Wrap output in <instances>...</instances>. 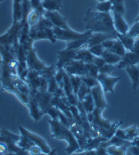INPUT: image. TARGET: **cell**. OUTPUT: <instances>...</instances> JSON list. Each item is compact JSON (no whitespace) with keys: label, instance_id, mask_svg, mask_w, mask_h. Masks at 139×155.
Listing matches in <instances>:
<instances>
[{"label":"cell","instance_id":"1","mask_svg":"<svg viewBox=\"0 0 139 155\" xmlns=\"http://www.w3.org/2000/svg\"><path fill=\"white\" fill-rule=\"evenodd\" d=\"M0 83L3 91L14 94V82L19 77L18 73V60L16 48L14 46L0 45Z\"/></svg>","mask_w":139,"mask_h":155},{"label":"cell","instance_id":"2","mask_svg":"<svg viewBox=\"0 0 139 155\" xmlns=\"http://www.w3.org/2000/svg\"><path fill=\"white\" fill-rule=\"evenodd\" d=\"M86 30L93 33H118L113 23V18L109 12L94 11L92 8L87 9L83 18Z\"/></svg>","mask_w":139,"mask_h":155},{"label":"cell","instance_id":"3","mask_svg":"<svg viewBox=\"0 0 139 155\" xmlns=\"http://www.w3.org/2000/svg\"><path fill=\"white\" fill-rule=\"evenodd\" d=\"M49 124L51 128V137L56 139L65 140L68 143V147L65 149V151L68 154L78 153L80 151V146L78 141L73 132L66 125L61 124L60 120H49Z\"/></svg>","mask_w":139,"mask_h":155},{"label":"cell","instance_id":"4","mask_svg":"<svg viewBox=\"0 0 139 155\" xmlns=\"http://www.w3.org/2000/svg\"><path fill=\"white\" fill-rule=\"evenodd\" d=\"M102 110L95 108L93 110L94 118L91 122L92 127L97 131L99 135L105 137L107 139H109L111 137H113L116 130L120 127L122 124V121L111 123L109 120L104 119L102 117Z\"/></svg>","mask_w":139,"mask_h":155},{"label":"cell","instance_id":"5","mask_svg":"<svg viewBox=\"0 0 139 155\" xmlns=\"http://www.w3.org/2000/svg\"><path fill=\"white\" fill-rule=\"evenodd\" d=\"M53 24L44 16H42L39 21L30 27L29 35L34 40H41V39H47L52 43H56V39L54 32H53Z\"/></svg>","mask_w":139,"mask_h":155},{"label":"cell","instance_id":"6","mask_svg":"<svg viewBox=\"0 0 139 155\" xmlns=\"http://www.w3.org/2000/svg\"><path fill=\"white\" fill-rule=\"evenodd\" d=\"M21 30V21L12 22L9 29L2 35H0V45L12 46L14 42L19 41V33Z\"/></svg>","mask_w":139,"mask_h":155},{"label":"cell","instance_id":"7","mask_svg":"<svg viewBox=\"0 0 139 155\" xmlns=\"http://www.w3.org/2000/svg\"><path fill=\"white\" fill-rule=\"evenodd\" d=\"M26 52V62H27V67L29 70H34V71L40 72L41 70H43L47 65L42 61L38 57L37 54L33 47L30 46L29 48H25Z\"/></svg>","mask_w":139,"mask_h":155},{"label":"cell","instance_id":"8","mask_svg":"<svg viewBox=\"0 0 139 155\" xmlns=\"http://www.w3.org/2000/svg\"><path fill=\"white\" fill-rule=\"evenodd\" d=\"M19 130L21 132V135H23V136L27 137L28 138H30L36 146H38L42 150L43 153H45V154H49L50 153L51 150H50L48 144L47 143V141L42 137L38 136L37 134L30 132L29 130L25 129L23 126H19Z\"/></svg>","mask_w":139,"mask_h":155},{"label":"cell","instance_id":"9","mask_svg":"<svg viewBox=\"0 0 139 155\" xmlns=\"http://www.w3.org/2000/svg\"><path fill=\"white\" fill-rule=\"evenodd\" d=\"M63 69L68 74H73V75H86L87 74V69H86V63L82 62V61L78 60H72L69 62H67Z\"/></svg>","mask_w":139,"mask_h":155},{"label":"cell","instance_id":"10","mask_svg":"<svg viewBox=\"0 0 139 155\" xmlns=\"http://www.w3.org/2000/svg\"><path fill=\"white\" fill-rule=\"evenodd\" d=\"M99 84L101 86L104 93H114V87L115 84L121 80V77H114L110 76L109 74H99L96 77Z\"/></svg>","mask_w":139,"mask_h":155},{"label":"cell","instance_id":"11","mask_svg":"<svg viewBox=\"0 0 139 155\" xmlns=\"http://www.w3.org/2000/svg\"><path fill=\"white\" fill-rule=\"evenodd\" d=\"M53 32H54L56 39L66 41V42L76 40L85 35V33H78L72 29L66 30V29H62V28H59V27H53Z\"/></svg>","mask_w":139,"mask_h":155},{"label":"cell","instance_id":"12","mask_svg":"<svg viewBox=\"0 0 139 155\" xmlns=\"http://www.w3.org/2000/svg\"><path fill=\"white\" fill-rule=\"evenodd\" d=\"M44 17H46L53 24L54 27H59V28H62V29H66V30L71 29L68 25L67 18L62 16L59 11L45 10Z\"/></svg>","mask_w":139,"mask_h":155},{"label":"cell","instance_id":"13","mask_svg":"<svg viewBox=\"0 0 139 155\" xmlns=\"http://www.w3.org/2000/svg\"><path fill=\"white\" fill-rule=\"evenodd\" d=\"M37 91H30L29 93V104H28V109L30 110V114L34 121H39L44 114L40 110L38 101L36 97Z\"/></svg>","mask_w":139,"mask_h":155},{"label":"cell","instance_id":"14","mask_svg":"<svg viewBox=\"0 0 139 155\" xmlns=\"http://www.w3.org/2000/svg\"><path fill=\"white\" fill-rule=\"evenodd\" d=\"M91 95L93 97V100L95 102V106L97 109H100V110H105L108 107L106 100H105V97H104V92L103 89L101 87V86L99 84L95 86L94 87L91 88Z\"/></svg>","mask_w":139,"mask_h":155},{"label":"cell","instance_id":"15","mask_svg":"<svg viewBox=\"0 0 139 155\" xmlns=\"http://www.w3.org/2000/svg\"><path fill=\"white\" fill-rule=\"evenodd\" d=\"M78 49H71V48H65L63 50H58V62L56 64V68L57 70H60L63 68V66L69 62L70 61L74 60L76 53Z\"/></svg>","mask_w":139,"mask_h":155},{"label":"cell","instance_id":"16","mask_svg":"<svg viewBox=\"0 0 139 155\" xmlns=\"http://www.w3.org/2000/svg\"><path fill=\"white\" fill-rule=\"evenodd\" d=\"M118 34L119 33H92L86 44V48H89L93 46L102 44L109 38H118Z\"/></svg>","mask_w":139,"mask_h":155},{"label":"cell","instance_id":"17","mask_svg":"<svg viewBox=\"0 0 139 155\" xmlns=\"http://www.w3.org/2000/svg\"><path fill=\"white\" fill-rule=\"evenodd\" d=\"M139 62V55L134 53L132 51H126L121 57V60L119 63L116 64V68L118 69H125L128 66L136 65Z\"/></svg>","mask_w":139,"mask_h":155},{"label":"cell","instance_id":"18","mask_svg":"<svg viewBox=\"0 0 139 155\" xmlns=\"http://www.w3.org/2000/svg\"><path fill=\"white\" fill-rule=\"evenodd\" d=\"M52 97H53V95L48 93L47 91H46V92L37 91L36 92V97H37L40 110H42V112H43L44 114H47L48 109L52 106V104H51Z\"/></svg>","mask_w":139,"mask_h":155},{"label":"cell","instance_id":"19","mask_svg":"<svg viewBox=\"0 0 139 155\" xmlns=\"http://www.w3.org/2000/svg\"><path fill=\"white\" fill-rule=\"evenodd\" d=\"M92 31L90 30H86L85 32V35H83L82 37L73 40V41H69L67 42V48H71V49H79L82 48H86V44L89 40V37L92 35Z\"/></svg>","mask_w":139,"mask_h":155},{"label":"cell","instance_id":"20","mask_svg":"<svg viewBox=\"0 0 139 155\" xmlns=\"http://www.w3.org/2000/svg\"><path fill=\"white\" fill-rule=\"evenodd\" d=\"M112 13H113L112 18H113V23H114L115 30L121 35L127 34L130 29V27L127 24V22L124 21L123 16L121 15V14L115 13V12H112Z\"/></svg>","mask_w":139,"mask_h":155},{"label":"cell","instance_id":"21","mask_svg":"<svg viewBox=\"0 0 139 155\" xmlns=\"http://www.w3.org/2000/svg\"><path fill=\"white\" fill-rule=\"evenodd\" d=\"M94 58H95V56L90 52L89 48H79L77 50V53H76L74 60L82 61L85 63H93Z\"/></svg>","mask_w":139,"mask_h":155},{"label":"cell","instance_id":"22","mask_svg":"<svg viewBox=\"0 0 139 155\" xmlns=\"http://www.w3.org/2000/svg\"><path fill=\"white\" fill-rule=\"evenodd\" d=\"M125 71H126V73L128 74V75L132 80L133 89L136 90L139 87V69L137 65L128 66L125 68Z\"/></svg>","mask_w":139,"mask_h":155},{"label":"cell","instance_id":"23","mask_svg":"<svg viewBox=\"0 0 139 155\" xmlns=\"http://www.w3.org/2000/svg\"><path fill=\"white\" fill-rule=\"evenodd\" d=\"M41 2L47 11H60L62 8V0H41Z\"/></svg>","mask_w":139,"mask_h":155},{"label":"cell","instance_id":"24","mask_svg":"<svg viewBox=\"0 0 139 155\" xmlns=\"http://www.w3.org/2000/svg\"><path fill=\"white\" fill-rule=\"evenodd\" d=\"M101 57L105 60L106 63H108V64H112V65H115L117 63H119L121 60V57L113 52H111L108 49H105L101 55Z\"/></svg>","mask_w":139,"mask_h":155},{"label":"cell","instance_id":"25","mask_svg":"<svg viewBox=\"0 0 139 155\" xmlns=\"http://www.w3.org/2000/svg\"><path fill=\"white\" fill-rule=\"evenodd\" d=\"M13 2V21H21L22 18V0H12Z\"/></svg>","mask_w":139,"mask_h":155},{"label":"cell","instance_id":"26","mask_svg":"<svg viewBox=\"0 0 139 155\" xmlns=\"http://www.w3.org/2000/svg\"><path fill=\"white\" fill-rule=\"evenodd\" d=\"M108 144L109 145H114L117 147H122V148H128L132 146V141L131 140H126V139H122L120 137H117L116 136L111 137L109 139H108Z\"/></svg>","mask_w":139,"mask_h":155},{"label":"cell","instance_id":"27","mask_svg":"<svg viewBox=\"0 0 139 155\" xmlns=\"http://www.w3.org/2000/svg\"><path fill=\"white\" fill-rule=\"evenodd\" d=\"M118 38L120 39V41L122 43V45L124 46V48L128 49V50H131L132 48L134 47V38L128 35L127 34L125 35H121V34H118Z\"/></svg>","mask_w":139,"mask_h":155},{"label":"cell","instance_id":"28","mask_svg":"<svg viewBox=\"0 0 139 155\" xmlns=\"http://www.w3.org/2000/svg\"><path fill=\"white\" fill-rule=\"evenodd\" d=\"M81 102H82V107L85 108V110H86V111L87 112V114H88V112H92L95 108V102H94V100H93V97H92L91 93L87 94L86 96V97L83 98V101H82Z\"/></svg>","mask_w":139,"mask_h":155},{"label":"cell","instance_id":"29","mask_svg":"<svg viewBox=\"0 0 139 155\" xmlns=\"http://www.w3.org/2000/svg\"><path fill=\"white\" fill-rule=\"evenodd\" d=\"M111 52H113L119 56H121V57H122V56L125 54V52H126V48H124V46L122 45V43L120 41L119 38H116L115 39V42H114V44L113 46L111 47L110 49H108Z\"/></svg>","mask_w":139,"mask_h":155},{"label":"cell","instance_id":"30","mask_svg":"<svg viewBox=\"0 0 139 155\" xmlns=\"http://www.w3.org/2000/svg\"><path fill=\"white\" fill-rule=\"evenodd\" d=\"M56 73H57V68H56V65L46 66L43 70H41V71L39 72L40 75L42 77L46 78L47 80L50 79L51 77H54Z\"/></svg>","mask_w":139,"mask_h":155},{"label":"cell","instance_id":"31","mask_svg":"<svg viewBox=\"0 0 139 155\" xmlns=\"http://www.w3.org/2000/svg\"><path fill=\"white\" fill-rule=\"evenodd\" d=\"M111 2V5H112V8H111V11L121 14V15H124L125 12V8H124V3L123 0H109Z\"/></svg>","mask_w":139,"mask_h":155},{"label":"cell","instance_id":"32","mask_svg":"<svg viewBox=\"0 0 139 155\" xmlns=\"http://www.w3.org/2000/svg\"><path fill=\"white\" fill-rule=\"evenodd\" d=\"M42 16H44L42 13H40L37 10L32 9V11L29 14V16H28V23H29L30 27L34 25V24H36L39 21V20L41 19Z\"/></svg>","mask_w":139,"mask_h":155},{"label":"cell","instance_id":"33","mask_svg":"<svg viewBox=\"0 0 139 155\" xmlns=\"http://www.w3.org/2000/svg\"><path fill=\"white\" fill-rule=\"evenodd\" d=\"M90 92H91V88L88 87L85 83H82V82L81 86H80V87H79V90H78V92H77V95H76L77 97H78V100H79V101H83V98L86 97V96L87 94H89Z\"/></svg>","mask_w":139,"mask_h":155},{"label":"cell","instance_id":"34","mask_svg":"<svg viewBox=\"0 0 139 155\" xmlns=\"http://www.w3.org/2000/svg\"><path fill=\"white\" fill-rule=\"evenodd\" d=\"M69 77H70V81H71V84H72L73 92H74L75 95H77V92L79 90V87H80L81 84H82L81 76H79V75H73V74H69Z\"/></svg>","mask_w":139,"mask_h":155},{"label":"cell","instance_id":"35","mask_svg":"<svg viewBox=\"0 0 139 155\" xmlns=\"http://www.w3.org/2000/svg\"><path fill=\"white\" fill-rule=\"evenodd\" d=\"M107 153L110 155H122V154H126V148H122V147H117L114 145H109L107 148Z\"/></svg>","mask_w":139,"mask_h":155},{"label":"cell","instance_id":"36","mask_svg":"<svg viewBox=\"0 0 139 155\" xmlns=\"http://www.w3.org/2000/svg\"><path fill=\"white\" fill-rule=\"evenodd\" d=\"M81 79H82V82L85 83L86 86L90 88L94 87L95 86H96V84H99V81H97V79L95 77H93L89 74H86V75H82L81 76Z\"/></svg>","mask_w":139,"mask_h":155},{"label":"cell","instance_id":"37","mask_svg":"<svg viewBox=\"0 0 139 155\" xmlns=\"http://www.w3.org/2000/svg\"><path fill=\"white\" fill-rule=\"evenodd\" d=\"M111 8H112L111 2L109 0H106V1H102L97 4L95 7V10L100 11V12H110Z\"/></svg>","mask_w":139,"mask_h":155},{"label":"cell","instance_id":"38","mask_svg":"<svg viewBox=\"0 0 139 155\" xmlns=\"http://www.w3.org/2000/svg\"><path fill=\"white\" fill-rule=\"evenodd\" d=\"M138 132H139V130H138L136 125H132V126H130V127L125 129V133H126L129 140H131V141L134 137H136L138 136Z\"/></svg>","mask_w":139,"mask_h":155},{"label":"cell","instance_id":"39","mask_svg":"<svg viewBox=\"0 0 139 155\" xmlns=\"http://www.w3.org/2000/svg\"><path fill=\"white\" fill-rule=\"evenodd\" d=\"M65 74H66V72L63 68L57 70V73L55 74V79L57 81L59 87H63V79H64Z\"/></svg>","mask_w":139,"mask_h":155},{"label":"cell","instance_id":"40","mask_svg":"<svg viewBox=\"0 0 139 155\" xmlns=\"http://www.w3.org/2000/svg\"><path fill=\"white\" fill-rule=\"evenodd\" d=\"M59 87V84L57 83L55 79V76L54 77H51L50 79L47 80V92L50 93V94H54V92L57 90V88Z\"/></svg>","mask_w":139,"mask_h":155},{"label":"cell","instance_id":"41","mask_svg":"<svg viewBox=\"0 0 139 155\" xmlns=\"http://www.w3.org/2000/svg\"><path fill=\"white\" fill-rule=\"evenodd\" d=\"M86 69H87V74L93 76V77H97L99 74V70L94 63H86Z\"/></svg>","mask_w":139,"mask_h":155},{"label":"cell","instance_id":"42","mask_svg":"<svg viewBox=\"0 0 139 155\" xmlns=\"http://www.w3.org/2000/svg\"><path fill=\"white\" fill-rule=\"evenodd\" d=\"M89 50L94 56H96V57H101V55H102L103 51L105 50V48L102 46V44H99V45H95V46L89 48Z\"/></svg>","mask_w":139,"mask_h":155},{"label":"cell","instance_id":"43","mask_svg":"<svg viewBox=\"0 0 139 155\" xmlns=\"http://www.w3.org/2000/svg\"><path fill=\"white\" fill-rule=\"evenodd\" d=\"M30 3H31V6H32V8L33 9L39 11L40 13H42L44 15L45 9H44L43 6H42L41 0H30Z\"/></svg>","mask_w":139,"mask_h":155},{"label":"cell","instance_id":"44","mask_svg":"<svg viewBox=\"0 0 139 155\" xmlns=\"http://www.w3.org/2000/svg\"><path fill=\"white\" fill-rule=\"evenodd\" d=\"M127 35L134 37V38L139 37V21H135V23L130 28Z\"/></svg>","mask_w":139,"mask_h":155},{"label":"cell","instance_id":"45","mask_svg":"<svg viewBox=\"0 0 139 155\" xmlns=\"http://www.w3.org/2000/svg\"><path fill=\"white\" fill-rule=\"evenodd\" d=\"M59 112H60V109H58L57 107L55 106H51L47 114H49L51 116V119H54V120H59Z\"/></svg>","mask_w":139,"mask_h":155},{"label":"cell","instance_id":"46","mask_svg":"<svg viewBox=\"0 0 139 155\" xmlns=\"http://www.w3.org/2000/svg\"><path fill=\"white\" fill-rule=\"evenodd\" d=\"M116 67L112 64H108V63H106L103 67H101L99 69V74H109L111 72L113 71Z\"/></svg>","mask_w":139,"mask_h":155},{"label":"cell","instance_id":"47","mask_svg":"<svg viewBox=\"0 0 139 155\" xmlns=\"http://www.w3.org/2000/svg\"><path fill=\"white\" fill-rule=\"evenodd\" d=\"M93 63H94L97 68H99V70L101 67H103V66L106 64V61H105V60H104L102 57H96V56H95Z\"/></svg>","mask_w":139,"mask_h":155},{"label":"cell","instance_id":"48","mask_svg":"<svg viewBox=\"0 0 139 155\" xmlns=\"http://www.w3.org/2000/svg\"><path fill=\"white\" fill-rule=\"evenodd\" d=\"M115 39H116V38H109V39H107L106 41H104L103 43H102V46L104 47L105 49H110L111 47H112L113 44H114Z\"/></svg>","mask_w":139,"mask_h":155},{"label":"cell","instance_id":"49","mask_svg":"<svg viewBox=\"0 0 139 155\" xmlns=\"http://www.w3.org/2000/svg\"><path fill=\"white\" fill-rule=\"evenodd\" d=\"M126 154H135L139 155V146H130L126 149Z\"/></svg>","mask_w":139,"mask_h":155},{"label":"cell","instance_id":"50","mask_svg":"<svg viewBox=\"0 0 139 155\" xmlns=\"http://www.w3.org/2000/svg\"><path fill=\"white\" fill-rule=\"evenodd\" d=\"M114 136H116L117 137H120V138H122V139H126V140H129L126 133H125V130H122V129H120L118 128L114 134Z\"/></svg>","mask_w":139,"mask_h":155},{"label":"cell","instance_id":"51","mask_svg":"<svg viewBox=\"0 0 139 155\" xmlns=\"http://www.w3.org/2000/svg\"><path fill=\"white\" fill-rule=\"evenodd\" d=\"M28 152H29V154H41V153H43L42 150L36 145H34L33 147H31L29 150H28Z\"/></svg>","mask_w":139,"mask_h":155},{"label":"cell","instance_id":"52","mask_svg":"<svg viewBox=\"0 0 139 155\" xmlns=\"http://www.w3.org/2000/svg\"><path fill=\"white\" fill-rule=\"evenodd\" d=\"M53 96H56V97H65V91L63 89V87H59L57 88V90H56L53 94Z\"/></svg>","mask_w":139,"mask_h":155},{"label":"cell","instance_id":"53","mask_svg":"<svg viewBox=\"0 0 139 155\" xmlns=\"http://www.w3.org/2000/svg\"><path fill=\"white\" fill-rule=\"evenodd\" d=\"M130 51H132V52L136 53V54H138V55H139V38H138L136 41H134V47L132 48V49H131Z\"/></svg>","mask_w":139,"mask_h":155},{"label":"cell","instance_id":"54","mask_svg":"<svg viewBox=\"0 0 139 155\" xmlns=\"http://www.w3.org/2000/svg\"><path fill=\"white\" fill-rule=\"evenodd\" d=\"M132 145H134V146H139V136H137L136 137H134L132 140Z\"/></svg>","mask_w":139,"mask_h":155},{"label":"cell","instance_id":"55","mask_svg":"<svg viewBox=\"0 0 139 155\" xmlns=\"http://www.w3.org/2000/svg\"><path fill=\"white\" fill-rule=\"evenodd\" d=\"M139 21V15H138V16H137V18L135 19V21Z\"/></svg>","mask_w":139,"mask_h":155},{"label":"cell","instance_id":"56","mask_svg":"<svg viewBox=\"0 0 139 155\" xmlns=\"http://www.w3.org/2000/svg\"><path fill=\"white\" fill-rule=\"evenodd\" d=\"M97 1H99V2H102V1H106V0H97Z\"/></svg>","mask_w":139,"mask_h":155},{"label":"cell","instance_id":"57","mask_svg":"<svg viewBox=\"0 0 139 155\" xmlns=\"http://www.w3.org/2000/svg\"><path fill=\"white\" fill-rule=\"evenodd\" d=\"M136 65H137V67H138V69H139V62H138V63H137Z\"/></svg>","mask_w":139,"mask_h":155},{"label":"cell","instance_id":"58","mask_svg":"<svg viewBox=\"0 0 139 155\" xmlns=\"http://www.w3.org/2000/svg\"><path fill=\"white\" fill-rule=\"evenodd\" d=\"M3 1V0H0V2H2Z\"/></svg>","mask_w":139,"mask_h":155},{"label":"cell","instance_id":"59","mask_svg":"<svg viewBox=\"0 0 139 155\" xmlns=\"http://www.w3.org/2000/svg\"><path fill=\"white\" fill-rule=\"evenodd\" d=\"M138 136H139V132H138Z\"/></svg>","mask_w":139,"mask_h":155},{"label":"cell","instance_id":"60","mask_svg":"<svg viewBox=\"0 0 139 155\" xmlns=\"http://www.w3.org/2000/svg\"><path fill=\"white\" fill-rule=\"evenodd\" d=\"M138 2H139V0H138Z\"/></svg>","mask_w":139,"mask_h":155}]
</instances>
